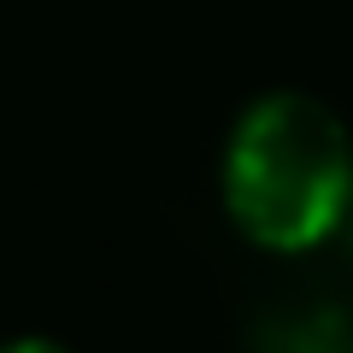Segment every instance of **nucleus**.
Wrapping results in <instances>:
<instances>
[{
    "label": "nucleus",
    "mask_w": 353,
    "mask_h": 353,
    "mask_svg": "<svg viewBox=\"0 0 353 353\" xmlns=\"http://www.w3.org/2000/svg\"><path fill=\"white\" fill-rule=\"evenodd\" d=\"M353 194L347 130L330 106L306 94H265L241 112L224 148L230 218L259 248H312L341 224Z\"/></svg>",
    "instance_id": "1"
},
{
    "label": "nucleus",
    "mask_w": 353,
    "mask_h": 353,
    "mask_svg": "<svg viewBox=\"0 0 353 353\" xmlns=\"http://www.w3.org/2000/svg\"><path fill=\"white\" fill-rule=\"evenodd\" d=\"M0 353H65V347L59 341H36L30 336V341H12V347H0Z\"/></svg>",
    "instance_id": "2"
}]
</instances>
